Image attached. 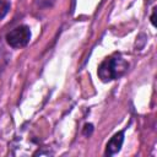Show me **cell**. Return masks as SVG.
Listing matches in <instances>:
<instances>
[{
    "label": "cell",
    "mask_w": 157,
    "mask_h": 157,
    "mask_svg": "<svg viewBox=\"0 0 157 157\" xmlns=\"http://www.w3.org/2000/svg\"><path fill=\"white\" fill-rule=\"evenodd\" d=\"M10 10V2L6 0H0V20H2Z\"/></svg>",
    "instance_id": "cell-4"
},
{
    "label": "cell",
    "mask_w": 157,
    "mask_h": 157,
    "mask_svg": "<svg viewBox=\"0 0 157 157\" xmlns=\"http://www.w3.org/2000/svg\"><path fill=\"white\" fill-rule=\"evenodd\" d=\"M32 37L31 28L27 25H18L5 34V42L13 49H22L27 47Z\"/></svg>",
    "instance_id": "cell-2"
},
{
    "label": "cell",
    "mask_w": 157,
    "mask_h": 157,
    "mask_svg": "<svg viewBox=\"0 0 157 157\" xmlns=\"http://www.w3.org/2000/svg\"><path fill=\"white\" fill-rule=\"evenodd\" d=\"M155 16H156V10L153 9V11H152V15H151V17H150V20H151V23H152V26H153V27L156 26V23H155Z\"/></svg>",
    "instance_id": "cell-6"
},
{
    "label": "cell",
    "mask_w": 157,
    "mask_h": 157,
    "mask_svg": "<svg viewBox=\"0 0 157 157\" xmlns=\"http://www.w3.org/2000/svg\"><path fill=\"white\" fill-rule=\"evenodd\" d=\"M123 144H124V130L115 132V134L109 139V141H108L107 145H105L104 155H105V156H114V155H117V153L121 150Z\"/></svg>",
    "instance_id": "cell-3"
},
{
    "label": "cell",
    "mask_w": 157,
    "mask_h": 157,
    "mask_svg": "<svg viewBox=\"0 0 157 157\" xmlns=\"http://www.w3.org/2000/svg\"><path fill=\"white\" fill-rule=\"evenodd\" d=\"M92 132H93V125H92L91 123L85 124V126H83V129H82V134H83L86 137H90V136L92 135Z\"/></svg>",
    "instance_id": "cell-5"
},
{
    "label": "cell",
    "mask_w": 157,
    "mask_h": 157,
    "mask_svg": "<svg viewBox=\"0 0 157 157\" xmlns=\"http://www.w3.org/2000/svg\"><path fill=\"white\" fill-rule=\"evenodd\" d=\"M129 69V63L120 53H114L107 56L97 69L98 78L102 82H112L120 78L126 74Z\"/></svg>",
    "instance_id": "cell-1"
}]
</instances>
